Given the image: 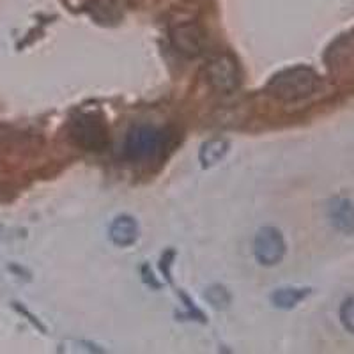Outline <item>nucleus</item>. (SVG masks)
<instances>
[{
	"label": "nucleus",
	"mask_w": 354,
	"mask_h": 354,
	"mask_svg": "<svg viewBox=\"0 0 354 354\" xmlns=\"http://www.w3.org/2000/svg\"><path fill=\"white\" fill-rule=\"evenodd\" d=\"M319 87L317 73L306 66H296L274 75L266 91L280 101H299L312 96Z\"/></svg>",
	"instance_id": "f257e3e1"
},
{
	"label": "nucleus",
	"mask_w": 354,
	"mask_h": 354,
	"mask_svg": "<svg viewBox=\"0 0 354 354\" xmlns=\"http://www.w3.org/2000/svg\"><path fill=\"white\" fill-rule=\"evenodd\" d=\"M68 133L73 144L88 153H101L110 144L109 128L96 113H78L73 117Z\"/></svg>",
	"instance_id": "f03ea898"
},
{
	"label": "nucleus",
	"mask_w": 354,
	"mask_h": 354,
	"mask_svg": "<svg viewBox=\"0 0 354 354\" xmlns=\"http://www.w3.org/2000/svg\"><path fill=\"white\" fill-rule=\"evenodd\" d=\"M227 153H229V142L223 140V138H213V140L202 144L198 160H201L202 167L207 169V167L220 163L227 156Z\"/></svg>",
	"instance_id": "9d476101"
},
{
	"label": "nucleus",
	"mask_w": 354,
	"mask_h": 354,
	"mask_svg": "<svg viewBox=\"0 0 354 354\" xmlns=\"http://www.w3.org/2000/svg\"><path fill=\"white\" fill-rule=\"evenodd\" d=\"M165 144V133L163 129L151 124L133 126L124 138V158L129 161L151 160Z\"/></svg>",
	"instance_id": "7ed1b4c3"
},
{
	"label": "nucleus",
	"mask_w": 354,
	"mask_h": 354,
	"mask_svg": "<svg viewBox=\"0 0 354 354\" xmlns=\"http://www.w3.org/2000/svg\"><path fill=\"white\" fill-rule=\"evenodd\" d=\"M207 82L220 93H232L239 85L238 64L230 55H218L207 62Z\"/></svg>",
	"instance_id": "39448f33"
},
{
	"label": "nucleus",
	"mask_w": 354,
	"mask_h": 354,
	"mask_svg": "<svg viewBox=\"0 0 354 354\" xmlns=\"http://www.w3.org/2000/svg\"><path fill=\"white\" fill-rule=\"evenodd\" d=\"M172 257H174V252L170 250V252H167V254L161 257V264H160L161 271H163V274H165L169 280H170V264H172V262H170V259Z\"/></svg>",
	"instance_id": "ddd939ff"
},
{
	"label": "nucleus",
	"mask_w": 354,
	"mask_h": 354,
	"mask_svg": "<svg viewBox=\"0 0 354 354\" xmlns=\"http://www.w3.org/2000/svg\"><path fill=\"white\" fill-rule=\"evenodd\" d=\"M174 48L186 57L201 55L204 48V32L197 24H179L170 32Z\"/></svg>",
	"instance_id": "423d86ee"
},
{
	"label": "nucleus",
	"mask_w": 354,
	"mask_h": 354,
	"mask_svg": "<svg viewBox=\"0 0 354 354\" xmlns=\"http://www.w3.org/2000/svg\"><path fill=\"white\" fill-rule=\"evenodd\" d=\"M340 322L349 333L354 335V296H349L340 306Z\"/></svg>",
	"instance_id": "f8f14e48"
},
{
	"label": "nucleus",
	"mask_w": 354,
	"mask_h": 354,
	"mask_svg": "<svg viewBox=\"0 0 354 354\" xmlns=\"http://www.w3.org/2000/svg\"><path fill=\"white\" fill-rule=\"evenodd\" d=\"M312 290L308 287H282L271 294V303L280 310H292L298 306Z\"/></svg>",
	"instance_id": "1a4fd4ad"
},
{
	"label": "nucleus",
	"mask_w": 354,
	"mask_h": 354,
	"mask_svg": "<svg viewBox=\"0 0 354 354\" xmlns=\"http://www.w3.org/2000/svg\"><path fill=\"white\" fill-rule=\"evenodd\" d=\"M255 259L261 266H277L286 255V241L282 232L274 227H262L255 234Z\"/></svg>",
	"instance_id": "20e7f679"
},
{
	"label": "nucleus",
	"mask_w": 354,
	"mask_h": 354,
	"mask_svg": "<svg viewBox=\"0 0 354 354\" xmlns=\"http://www.w3.org/2000/svg\"><path fill=\"white\" fill-rule=\"evenodd\" d=\"M205 299L211 303V306L216 310H223L230 305V294L225 287L213 286L205 292Z\"/></svg>",
	"instance_id": "9b49d317"
},
{
	"label": "nucleus",
	"mask_w": 354,
	"mask_h": 354,
	"mask_svg": "<svg viewBox=\"0 0 354 354\" xmlns=\"http://www.w3.org/2000/svg\"><path fill=\"white\" fill-rule=\"evenodd\" d=\"M138 223L137 220L129 214H121L117 216L115 220L110 223L109 236L112 239V243L115 246H121V248H126V246H131L137 243L138 239Z\"/></svg>",
	"instance_id": "6e6552de"
},
{
	"label": "nucleus",
	"mask_w": 354,
	"mask_h": 354,
	"mask_svg": "<svg viewBox=\"0 0 354 354\" xmlns=\"http://www.w3.org/2000/svg\"><path fill=\"white\" fill-rule=\"evenodd\" d=\"M331 225L342 234H354V204L349 198H333L328 205Z\"/></svg>",
	"instance_id": "0eeeda50"
}]
</instances>
